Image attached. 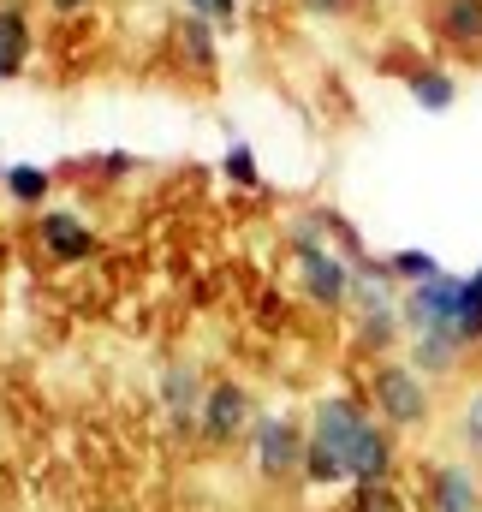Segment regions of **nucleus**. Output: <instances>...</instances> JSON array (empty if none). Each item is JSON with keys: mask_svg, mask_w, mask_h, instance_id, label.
Wrapping results in <instances>:
<instances>
[{"mask_svg": "<svg viewBox=\"0 0 482 512\" xmlns=\"http://www.w3.org/2000/svg\"><path fill=\"white\" fill-rule=\"evenodd\" d=\"M399 316H405V340L411 334H453L465 352L482 346V286L471 274L441 268L435 280L399 292Z\"/></svg>", "mask_w": 482, "mask_h": 512, "instance_id": "1", "label": "nucleus"}, {"mask_svg": "<svg viewBox=\"0 0 482 512\" xmlns=\"http://www.w3.org/2000/svg\"><path fill=\"white\" fill-rule=\"evenodd\" d=\"M286 251H292V280L316 310H352V262L328 245L322 209L298 215L286 227Z\"/></svg>", "mask_w": 482, "mask_h": 512, "instance_id": "2", "label": "nucleus"}, {"mask_svg": "<svg viewBox=\"0 0 482 512\" xmlns=\"http://www.w3.org/2000/svg\"><path fill=\"white\" fill-rule=\"evenodd\" d=\"M363 399H369V411H375L393 435H411V429H423V423L435 417V382H429L423 370H411L405 358L375 364Z\"/></svg>", "mask_w": 482, "mask_h": 512, "instance_id": "3", "label": "nucleus"}, {"mask_svg": "<svg viewBox=\"0 0 482 512\" xmlns=\"http://www.w3.org/2000/svg\"><path fill=\"white\" fill-rule=\"evenodd\" d=\"M250 465L268 477V483H286V477H298L304 471V441H310V429L292 417V411H256V423H250Z\"/></svg>", "mask_w": 482, "mask_h": 512, "instance_id": "4", "label": "nucleus"}, {"mask_svg": "<svg viewBox=\"0 0 482 512\" xmlns=\"http://www.w3.org/2000/svg\"><path fill=\"white\" fill-rule=\"evenodd\" d=\"M250 423H256V399H250V387L233 382V376H215L209 393H203V411H197V441H239L250 435Z\"/></svg>", "mask_w": 482, "mask_h": 512, "instance_id": "5", "label": "nucleus"}, {"mask_svg": "<svg viewBox=\"0 0 482 512\" xmlns=\"http://www.w3.org/2000/svg\"><path fill=\"white\" fill-rule=\"evenodd\" d=\"M423 495H429V512H482L477 465H465V459H441V465H429Z\"/></svg>", "mask_w": 482, "mask_h": 512, "instance_id": "6", "label": "nucleus"}, {"mask_svg": "<svg viewBox=\"0 0 482 512\" xmlns=\"http://www.w3.org/2000/svg\"><path fill=\"white\" fill-rule=\"evenodd\" d=\"M36 239H42V251L54 256V262H84V256H96V233H90V221H84L78 209H42Z\"/></svg>", "mask_w": 482, "mask_h": 512, "instance_id": "7", "label": "nucleus"}, {"mask_svg": "<svg viewBox=\"0 0 482 512\" xmlns=\"http://www.w3.org/2000/svg\"><path fill=\"white\" fill-rule=\"evenodd\" d=\"M429 30L453 54H482V0H435L429 6Z\"/></svg>", "mask_w": 482, "mask_h": 512, "instance_id": "8", "label": "nucleus"}, {"mask_svg": "<svg viewBox=\"0 0 482 512\" xmlns=\"http://www.w3.org/2000/svg\"><path fill=\"white\" fill-rule=\"evenodd\" d=\"M352 346H358L369 364H387V358L405 346V316H399V304H387V310H352Z\"/></svg>", "mask_w": 482, "mask_h": 512, "instance_id": "9", "label": "nucleus"}, {"mask_svg": "<svg viewBox=\"0 0 482 512\" xmlns=\"http://www.w3.org/2000/svg\"><path fill=\"white\" fill-rule=\"evenodd\" d=\"M203 393H209V382H203V370H197V364H173V370L161 376V411H167L185 435H197Z\"/></svg>", "mask_w": 482, "mask_h": 512, "instance_id": "10", "label": "nucleus"}, {"mask_svg": "<svg viewBox=\"0 0 482 512\" xmlns=\"http://www.w3.org/2000/svg\"><path fill=\"white\" fill-rule=\"evenodd\" d=\"M465 358H471V352H465L453 334H411V340H405V364H411V370H423L429 382L459 376V370H465Z\"/></svg>", "mask_w": 482, "mask_h": 512, "instance_id": "11", "label": "nucleus"}, {"mask_svg": "<svg viewBox=\"0 0 482 512\" xmlns=\"http://www.w3.org/2000/svg\"><path fill=\"white\" fill-rule=\"evenodd\" d=\"M405 96L417 102V114H447L453 102H459V78H453V66H411L405 72Z\"/></svg>", "mask_w": 482, "mask_h": 512, "instance_id": "12", "label": "nucleus"}, {"mask_svg": "<svg viewBox=\"0 0 482 512\" xmlns=\"http://www.w3.org/2000/svg\"><path fill=\"white\" fill-rule=\"evenodd\" d=\"M30 66V18L18 0H0V84H12Z\"/></svg>", "mask_w": 482, "mask_h": 512, "instance_id": "13", "label": "nucleus"}, {"mask_svg": "<svg viewBox=\"0 0 482 512\" xmlns=\"http://www.w3.org/2000/svg\"><path fill=\"white\" fill-rule=\"evenodd\" d=\"M0 191H6L12 203H24V209H48L54 173H48L42 161H6V167H0Z\"/></svg>", "mask_w": 482, "mask_h": 512, "instance_id": "14", "label": "nucleus"}, {"mask_svg": "<svg viewBox=\"0 0 482 512\" xmlns=\"http://www.w3.org/2000/svg\"><path fill=\"white\" fill-rule=\"evenodd\" d=\"M179 54H185V66L191 72H215L221 66V48H215V24L209 18H179Z\"/></svg>", "mask_w": 482, "mask_h": 512, "instance_id": "15", "label": "nucleus"}, {"mask_svg": "<svg viewBox=\"0 0 482 512\" xmlns=\"http://www.w3.org/2000/svg\"><path fill=\"white\" fill-rule=\"evenodd\" d=\"M387 274H393L399 292H411V286H423V280L441 274V256L423 251V245H405V251H387Z\"/></svg>", "mask_w": 482, "mask_h": 512, "instance_id": "16", "label": "nucleus"}, {"mask_svg": "<svg viewBox=\"0 0 482 512\" xmlns=\"http://www.w3.org/2000/svg\"><path fill=\"white\" fill-rule=\"evenodd\" d=\"M221 179H233L239 191H262V161H256V149L233 137L227 149H221Z\"/></svg>", "mask_w": 482, "mask_h": 512, "instance_id": "17", "label": "nucleus"}, {"mask_svg": "<svg viewBox=\"0 0 482 512\" xmlns=\"http://www.w3.org/2000/svg\"><path fill=\"white\" fill-rule=\"evenodd\" d=\"M185 12H191V18H209L215 30H233L239 12H244V0H185Z\"/></svg>", "mask_w": 482, "mask_h": 512, "instance_id": "18", "label": "nucleus"}, {"mask_svg": "<svg viewBox=\"0 0 482 512\" xmlns=\"http://www.w3.org/2000/svg\"><path fill=\"white\" fill-rule=\"evenodd\" d=\"M459 435H465L471 459H482V387H471V399H465V411H459Z\"/></svg>", "mask_w": 482, "mask_h": 512, "instance_id": "19", "label": "nucleus"}, {"mask_svg": "<svg viewBox=\"0 0 482 512\" xmlns=\"http://www.w3.org/2000/svg\"><path fill=\"white\" fill-rule=\"evenodd\" d=\"M352 512H399V495L387 483H369V489H352Z\"/></svg>", "mask_w": 482, "mask_h": 512, "instance_id": "20", "label": "nucleus"}, {"mask_svg": "<svg viewBox=\"0 0 482 512\" xmlns=\"http://www.w3.org/2000/svg\"><path fill=\"white\" fill-rule=\"evenodd\" d=\"M352 6H358V0H298L304 18H346Z\"/></svg>", "mask_w": 482, "mask_h": 512, "instance_id": "21", "label": "nucleus"}, {"mask_svg": "<svg viewBox=\"0 0 482 512\" xmlns=\"http://www.w3.org/2000/svg\"><path fill=\"white\" fill-rule=\"evenodd\" d=\"M131 167H137L131 149H108V155H102V173H108V179H114V173H131Z\"/></svg>", "mask_w": 482, "mask_h": 512, "instance_id": "22", "label": "nucleus"}, {"mask_svg": "<svg viewBox=\"0 0 482 512\" xmlns=\"http://www.w3.org/2000/svg\"><path fill=\"white\" fill-rule=\"evenodd\" d=\"M48 12H60V18H78V12H90V0H48Z\"/></svg>", "mask_w": 482, "mask_h": 512, "instance_id": "23", "label": "nucleus"}, {"mask_svg": "<svg viewBox=\"0 0 482 512\" xmlns=\"http://www.w3.org/2000/svg\"><path fill=\"white\" fill-rule=\"evenodd\" d=\"M244 6H274V0H244Z\"/></svg>", "mask_w": 482, "mask_h": 512, "instance_id": "24", "label": "nucleus"}, {"mask_svg": "<svg viewBox=\"0 0 482 512\" xmlns=\"http://www.w3.org/2000/svg\"><path fill=\"white\" fill-rule=\"evenodd\" d=\"M471 280H477V286H482V268H477V274H471Z\"/></svg>", "mask_w": 482, "mask_h": 512, "instance_id": "25", "label": "nucleus"}]
</instances>
